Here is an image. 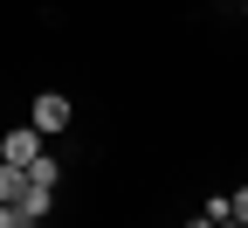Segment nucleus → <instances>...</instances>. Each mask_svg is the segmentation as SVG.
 <instances>
[{"label": "nucleus", "mask_w": 248, "mask_h": 228, "mask_svg": "<svg viewBox=\"0 0 248 228\" xmlns=\"http://www.w3.org/2000/svg\"><path fill=\"white\" fill-rule=\"evenodd\" d=\"M28 124H42V132H62V124H69V97H62V90H42Z\"/></svg>", "instance_id": "obj_2"}, {"label": "nucleus", "mask_w": 248, "mask_h": 228, "mask_svg": "<svg viewBox=\"0 0 248 228\" xmlns=\"http://www.w3.org/2000/svg\"><path fill=\"white\" fill-rule=\"evenodd\" d=\"M42 124H14V132L7 139H0V159H14V166H35V159H42Z\"/></svg>", "instance_id": "obj_1"}, {"label": "nucleus", "mask_w": 248, "mask_h": 228, "mask_svg": "<svg viewBox=\"0 0 248 228\" xmlns=\"http://www.w3.org/2000/svg\"><path fill=\"white\" fill-rule=\"evenodd\" d=\"M228 208H234V221H241V228H248V187H241V193H234V201H228Z\"/></svg>", "instance_id": "obj_7"}, {"label": "nucleus", "mask_w": 248, "mask_h": 228, "mask_svg": "<svg viewBox=\"0 0 248 228\" xmlns=\"http://www.w3.org/2000/svg\"><path fill=\"white\" fill-rule=\"evenodd\" d=\"M221 221H234V208H228V201H221V193H214V201H207V208H200V221H193V228H221Z\"/></svg>", "instance_id": "obj_5"}, {"label": "nucleus", "mask_w": 248, "mask_h": 228, "mask_svg": "<svg viewBox=\"0 0 248 228\" xmlns=\"http://www.w3.org/2000/svg\"><path fill=\"white\" fill-rule=\"evenodd\" d=\"M48 208H55V187H42V180H28V187H21V201H14L21 221H48Z\"/></svg>", "instance_id": "obj_3"}, {"label": "nucleus", "mask_w": 248, "mask_h": 228, "mask_svg": "<svg viewBox=\"0 0 248 228\" xmlns=\"http://www.w3.org/2000/svg\"><path fill=\"white\" fill-rule=\"evenodd\" d=\"M14 221H21V214H14V201H0V228H14Z\"/></svg>", "instance_id": "obj_8"}, {"label": "nucleus", "mask_w": 248, "mask_h": 228, "mask_svg": "<svg viewBox=\"0 0 248 228\" xmlns=\"http://www.w3.org/2000/svg\"><path fill=\"white\" fill-rule=\"evenodd\" d=\"M28 187V166H14V159H0V201H21Z\"/></svg>", "instance_id": "obj_4"}, {"label": "nucleus", "mask_w": 248, "mask_h": 228, "mask_svg": "<svg viewBox=\"0 0 248 228\" xmlns=\"http://www.w3.org/2000/svg\"><path fill=\"white\" fill-rule=\"evenodd\" d=\"M241 7H248V0H241Z\"/></svg>", "instance_id": "obj_9"}, {"label": "nucleus", "mask_w": 248, "mask_h": 228, "mask_svg": "<svg viewBox=\"0 0 248 228\" xmlns=\"http://www.w3.org/2000/svg\"><path fill=\"white\" fill-rule=\"evenodd\" d=\"M28 180H42V187H55V180H62V166H55V159L42 152V159H35V166H28Z\"/></svg>", "instance_id": "obj_6"}]
</instances>
